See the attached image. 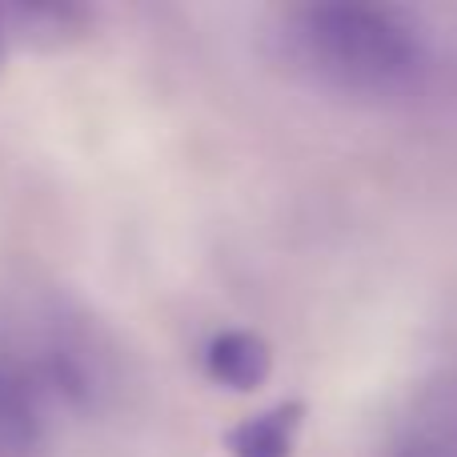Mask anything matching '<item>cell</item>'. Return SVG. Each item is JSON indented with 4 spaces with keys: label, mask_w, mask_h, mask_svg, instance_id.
<instances>
[{
    "label": "cell",
    "mask_w": 457,
    "mask_h": 457,
    "mask_svg": "<svg viewBox=\"0 0 457 457\" xmlns=\"http://www.w3.org/2000/svg\"><path fill=\"white\" fill-rule=\"evenodd\" d=\"M8 45L21 48H69L93 29V8L69 4V0H48V4H4Z\"/></svg>",
    "instance_id": "5b68a950"
},
{
    "label": "cell",
    "mask_w": 457,
    "mask_h": 457,
    "mask_svg": "<svg viewBox=\"0 0 457 457\" xmlns=\"http://www.w3.org/2000/svg\"><path fill=\"white\" fill-rule=\"evenodd\" d=\"M12 373L24 381L37 405L53 397L77 413L104 410L120 381L117 353L104 341V333L77 313L53 317V325H45V333L32 341L29 361L12 365Z\"/></svg>",
    "instance_id": "7a4b0ae2"
},
{
    "label": "cell",
    "mask_w": 457,
    "mask_h": 457,
    "mask_svg": "<svg viewBox=\"0 0 457 457\" xmlns=\"http://www.w3.org/2000/svg\"><path fill=\"white\" fill-rule=\"evenodd\" d=\"M201 370L228 394H253L273 370V349L253 329H217L201 345Z\"/></svg>",
    "instance_id": "277c9868"
},
{
    "label": "cell",
    "mask_w": 457,
    "mask_h": 457,
    "mask_svg": "<svg viewBox=\"0 0 457 457\" xmlns=\"http://www.w3.org/2000/svg\"><path fill=\"white\" fill-rule=\"evenodd\" d=\"M45 413L12 373V365L0 361V457H24L40 445Z\"/></svg>",
    "instance_id": "52a82bcc"
},
{
    "label": "cell",
    "mask_w": 457,
    "mask_h": 457,
    "mask_svg": "<svg viewBox=\"0 0 457 457\" xmlns=\"http://www.w3.org/2000/svg\"><path fill=\"white\" fill-rule=\"evenodd\" d=\"M273 53L301 80L357 101H394L429 77V32L410 8L313 0L277 12Z\"/></svg>",
    "instance_id": "6da1fadb"
},
{
    "label": "cell",
    "mask_w": 457,
    "mask_h": 457,
    "mask_svg": "<svg viewBox=\"0 0 457 457\" xmlns=\"http://www.w3.org/2000/svg\"><path fill=\"white\" fill-rule=\"evenodd\" d=\"M8 24H4V4H0V61H4V53H8Z\"/></svg>",
    "instance_id": "ba28073f"
},
{
    "label": "cell",
    "mask_w": 457,
    "mask_h": 457,
    "mask_svg": "<svg viewBox=\"0 0 457 457\" xmlns=\"http://www.w3.org/2000/svg\"><path fill=\"white\" fill-rule=\"evenodd\" d=\"M301 421H305V405L277 402L253 418L237 421L225 434V450L228 457H293Z\"/></svg>",
    "instance_id": "8992f818"
},
{
    "label": "cell",
    "mask_w": 457,
    "mask_h": 457,
    "mask_svg": "<svg viewBox=\"0 0 457 457\" xmlns=\"http://www.w3.org/2000/svg\"><path fill=\"white\" fill-rule=\"evenodd\" d=\"M381 457H457V373L413 389L389 421Z\"/></svg>",
    "instance_id": "3957f363"
}]
</instances>
